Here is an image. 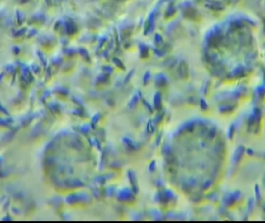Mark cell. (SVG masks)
<instances>
[{
  "label": "cell",
  "instance_id": "6da1fadb",
  "mask_svg": "<svg viewBox=\"0 0 265 223\" xmlns=\"http://www.w3.org/2000/svg\"><path fill=\"white\" fill-rule=\"evenodd\" d=\"M65 29L68 34H72L77 31L76 25L71 21H68L65 23Z\"/></svg>",
  "mask_w": 265,
  "mask_h": 223
},
{
  "label": "cell",
  "instance_id": "5b68a950",
  "mask_svg": "<svg viewBox=\"0 0 265 223\" xmlns=\"http://www.w3.org/2000/svg\"><path fill=\"white\" fill-rule=\"evenodd\" d=\"M2 77H3V74H0V80H1Z\"/></svg>",
  "mask_w": 265,
  "mask_h": 223
},
{
  "label": "cell",
  "instance_id": "277c9868",
  "mask_svg": "<svg viewBox=\"0 0 265 223\" xmlns=\"http://www.w3.org/2000/svg\"><path fill=\"white\" fill-rule=\"evenodd\" d=\"M24 76H25V77H26V79H30L31 78V72H30V71H29V69H27V68H25L24 69Z\"/></svg>",
  "mask_w": 265,
  "mask_h": 223
},
{
  "label": "cell",
  "instance_id": "3957f363",
  "mask_svg": "<svg viewBox=\"0 0 265 223\" xmlns=\"http://www.w3.org/2000/svg\"><path fill=\"white\" fill-rule=\"evenodd\" d=\"M26 29L23 28V29H21V30H20L17 31V32H16L15 34H13V35H14V37H21V36H23V34L26 33Z\"/></svg>",
  "mask_w": 265,
  "mask_h": 223
},
{
  "label": "cell",
  "instance_id": "7a4b0ae2",
  "mask_svg": "<svg viewBox=\"0 0 265 223\" xmlns=\"http://www.w3.org/2000/svg\"><path fill=\"white\" fill-rule=\"evenodd\" d=\"M16 17H17V20L20 25H21L25 20V16L20 10L16 11Z\"/></svg>",
  "mask_w": 265,
  "mask_h": 223
}]
</instances>
